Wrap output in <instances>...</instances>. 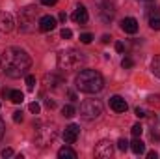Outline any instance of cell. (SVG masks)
<instances>
[{"label":"cell","instance_id":"d4e9b609","mask_svg":"<svg viewBox=\"0 0 160 159\" xmlns=\"http://www.w3.org/2000/svg\"><path fill=\"white\" fill-rule=\"evenodd\" d=\"M91 40H93V36H91L89 32H86V34H80V41H82L84 45H88V43H91Z\"/></svg>","mask_w":160,"mask_h":159},{"label":"cell","instance_id":"3957f363","mask_svg":"<svg viewBox=\"0 0 160 159\" xmlns=\"http://www.w3.org/2000/svg\"><path fill=\"white\" fill-rule=\"evenodd\" d=\"M86 62L84 54L77 51V49H67V51H62L58 54V68L62 71H75L80 69V66Z\"/></svg>","mask_w":160,"mask_h":159},{"label":"cell","instance_id":"f1b7e54d","mask_svg":"<svg viewBox=\"0 0 160 159\" xmlns=\"http://www.w3.org/2000/svg\"><path fill=\"white\" fill-rule=\"evenodd\" d=\"M147 101H149L151 105H158V103H160V96H149V97H147Z\"/></svg>","mask_w":160,"mask_h":159},{"label":"cell","instance_id":"9a60e30c","mask_svg":"<svg viewBox=\"0 0 160 159\" xmlns=\"http://www.w3.org/2000/svg\"><path fill=\"white\" fill-rule=\"evenodd\" d=\"M88 19H89L88 9H86L82 4H78V6H77V9H75V13H73V21H75V23H78V25H86V23H88Z\"/></svg>","mask_w":160,"mask_h":159},{"label":"cell","instance_id":"74e56055","mask_svg":"<svg viewBox=\"0 0 160 159\" xmlns=\"http://www.w3.org/2000/svg\"><path fill=\"white\" fill-rule=\"evenodd\" d=\"M60 21H62V23H65V21H67V13H65V11H62V13H60Z\"/></svg>","mask_w":160,"mask_h":159},{"label":"cell","instance_id":"9c48e42d","mask_svg":"<svg viewBox=\"0 0 160 159\" xmlns=\"http://www.w3.org/2000/svg\"><path fill=\"white\" fill-rule=\"evenodd\" d=\"M78 135H80V127L77 123H69V125L65 127V131H63V140H65L67 144H75L77 139H78Z\"/></svg>","mask_w":160,"mask_h":159},{"label":"cell","instance_id":"8992f818","mask_svg":"<svg viewBox=\"0 0 160 159\" xmlns=\"http://www.w3.org/2000/svg\"><path fill=\"white\" fill-rule=\"evenodd\" d=\"M36 17H38V8L28 6V8L21 9V13H19L21 30H22V32H32V30H34V25H36Z\"/></svg>","mask_w":160,"mask_h":159},{"label":"cell","instance_id":"ffe728a7","mask_svg":"<svg viewBox=\"0 0 160 159\" xmlns=\"http://www.w3.org/2000/svg\"><path fill=\"white\" fill-rule=\"evenodd\" d=\"M62 114H63L65 118H73V116L77 114V111H75V107H73V105H65V107L62 109Z\"/></svg>","mask_w":160,"mask_h":159},{"label":"cell","instance_id":"484cf974","mask_svg":"<svg viewBox=\"0 0 160 159\" xmlns=\"http://www.w3.org/2000/svg\"><path fill=\"white\" fill-rule=\"evenodd\" d=\"M118 148H119L121 152H127V150H128V142H127L125 139H119V140H118Z\"/></svg>","mask_w":160,"mask_h":159},{"label":"cell","instance_id":"4fadbf2b","mask_svg":"<svg viewBox=\"0 0 160 159\" xmlns=\"http://www.w3.org/2000/svg\"><path fill=\"white\" fill-rule=\"evenodd\" d=\"M110 107H112V111H116V112H127V109H128L127 101H125L121 96H112V97H110Z\"/></svg>","mask_w":160,"mask_h":159},{"label":"cell","instance_id":"d6986e66","mask_svg":"<svg viewBox=\"0 0 160 159\" xmlns=\"http://www.w3.org/2000/svg\"><path fill=\"white\" fill-rule=\"evenodd\" d=\"M151 71H153L157 77H160V56H155V58H153V62H151Z\"/></svg>","mask_w":160,"mask_h":159},{"label":"cell","instance_id":"603a6c76","mask_svg":"<svg viewBox=\"0 0 160 159\" xmlns=\"http://www.w3.org/2000/svg\"><path fill=\"white\" fill-rule=\"evenodd\" d=\"M28 109H30V112H34V114H39L41 105L38 103V101H34V103H30V105H28Z\"/></svg>","mask_w":160,"mask_h":159},{"label":"cell","instance_id":"8fae6325","mask_svg":"<svg viewBox=\"0 0 160 159\" xmlns=\"http://www.w3.org/2000/svg\"><path fill=\"white\" fill-rule=\"evenodd\" d=\"M121 30L127 34H136L138 32V21L134 17H125L121 21Z\"/></svg>","mask_w":160,"mask_h":159},{"label":"cell","instance_id":"2e32d148","mask_svg":"<svg viewBox=\"0 0 160 159\" xmlns=\"http://www.w3.org/2000/svg\"><path fill=\"white\" fill-rule=\"evenodd\" d=\"M4 97H8L11 103H22L24 101V94L21 90H4Z\"/></svg>","mask_w":160,"mask_h":159},{"label":"cell","instance_id":"30bf717a","mask_svg":"<svg viewBox=\"0 0 160 159\" xmlns=\"http://www.w3.org/2000/svg\"><path fill=\"white\" fill-rule=\"evenodd\" d=\"M43 84H45V88L56 90L60 84H63V79H62L60 75H56V73H47V75L43 77Z\"/></svg>","mask_w":160,"mask_h":159},{"label":"cell","instance_id":"d590c367","mask_svg":"<svg viewBox=\"0 0 160 159\" xmlns=\"http://www.w3.org/2000/svg\"><path fill=\"white\" fill-rule=\"evenodd\" d=\"M4 133H6V123H4V122L0 120V139L4 137Z\"/></svg>","mask_w":160,"mask_h":159},{"label":"cell","instance_id":"7c38bea8","mask_svg":"<svg viewBox=\"0 0 160 159\" xmlns=\"http://www.w3.org/2000/svg\"><path fill=\"white\" fill-rule=\"evenodd\" d=\"M56 28V19L52 15H43L39 19V30L41 32H52Z\"/></svg>","mask_w":160,"mask_h":159},{"label":"cell","instance_id":"1f68e13d","mask_svg":"<svg viewBox=\"0 0 160 159\" xmlns=\"http://www.w3.org/2000/svg\"><path fill=\"white\" fill-rule=\"evenodd\" d=\"M0 156H2V157H11V156H13V150H11V148H4Z\"/></svg>","mask_w":160,"mask_h":159},{"label":"cell","instance_id":"83f0119b","mask_svg":"<svg viewBox=\"0 0 160 159\" xmlns=\"http://www.w3.org/2000/svg\"><path fill=\"white\" fill-rule=\"evenodd\" d=\"M62 38H63V40H71V38H73V32H71L69 28H63V30H62Z\"/></svg>","mask_w":160,"mask_h":159},{"label":"cell","instance_id":"ba28073f","mask_svg":"<svg viewBox=\"0 0 160 159\" xmlns=\"http://www.w3.org/2000/svg\"><path fill=\"white\" fill-rule=\"evenodd\" d=\"M114 13H116V6H114V2L106 0L104 4H101V9H99V17H101L104 23L112 21V19H114Z\"/></svg>","mask_w":160,"mask_h":159},{"label":"cell","instance_id":"7402d4cb","mask_svg":"<svg viewBox=\"0 0 160 159\" xmlns=\"http://www.w3.org/2000/svg\"><path fill=\"white\" fill-rule=\"evenodd\" d=\"M149 26L153 30H160V17H151L149 19Z\"/></svg>","mask_w":160,"mask_h":159},{"label":"cell","instance_id":"5bb4252c","mask_svg":"<svg viewBox=\"0 0 160 159\" xmlns=\"http://www.w3.org/2000/svg\"><path fill=\"white\" fill-rule=\"evenodd\" d=\"M13 17L6 11H0V30L2 32H11L13 30Z\"/></svg>","mask_w":160,"mask_h":159},{"label":"cell","instance_id":"d6a6232c","mask_svg":"<svg viewBox=\"0 0 160 159\" xmlns=\"http://www.w3.org/2000/svg\"><path fill=\"white\" fill-rule=\"evenodd\" d=\"M134 112H136V116H138V118H145V116H147V112H145L143 109H140V107H138Z\"/></svg>","mask_w":160,"mask_h":159},{"label":"cell","instance_id":"f546056e","mask_svg":"<svg viewBox=\"0 0 160 159\" xmlns=\"http://www.w3.org/2000/svg\"><path fill=\"white\" fill-rule=\"evenodd\" d=\"M13 122H17V123L22 122V112H21V111H15V112H13Z\"/></svg>","mask_w":160,"mask_h":159},{"label":"cell","instance_id":"f35d334b","mask_svg":"<svg viewBox=\"0 0 160 159\" xmlns=\"http://www.w3.org/2000/svg\"><path fill=\"white\" fill-rule=\"evenodd\" d=\"M112 40V38H110V36H108V34H104V36H102V43H108V41Z\"/></svg>","mask_w":160,"mask_h":159},{"label":"cell","instance_id":"52a82bcc","mask_svg":"<svg viewBox=\"0 0 160 159\" xmlns=\"http://www.w3.org/2000/svg\"><path fill=\"white\" fill-rule=\"evenodd\" d=\"M112 154H114V144L110 142V140H101L97 146H95V156L97 157H112Z\"/></svg>","mask_w":160,"mask_h":159},{"label":"cell","instance_id":"7a4b0ae2","mask_svg":"<svg viewBox=\"0 0 160 159\" xmlns=\"http://www.w3.org/2000/svg\"><path fill=\"white\" fill-rule=\"evenodd\" d=\"M75 84L84 94H97L104 88V79L95 69H82L75 79Z\"/></svg>","mask_w":160,"mask_h":159},{"label":"cell","instance_id":"6da1fadb","mask_svg":"<svg viewBox=\"0 0 160 159\" xmlns=\"http://www.w3.org/2000/svg\"><path fill=\"white\" fill-rule=\"evenodd\" d=\"M0 64H2V71L11 77V79H19L22 77L30 66H32V58L30 54L21 49V47H8L4 52H2V58H0Z\"/></svg>","mask_w":160,"mask_h":159},{"label":"cell","instance_id":"4316f807","mask_svg":"<svg viewBox=\"0 0 160 159\" xmlns=\"http://www.w3.org/2000/svg\"><path fill=\"white\" fill-rule=\"evenodd\" d=\"M121 66H123L125 69H128V68L134 66V62H132V58H123V60H121Z\"/></svg>","mask_w":160,"mask_h":159},{"label":"cell","instance_id":"e0dca14e","mask_svg":"<svg viewBox=\"0 0 160 159\" xmlns=\"http://www.w3.org/2000/svg\"><path fill=\"white\" fill-rule=\"evenodd\" d=\"M128 148H130L134 154H138V156H140V154H143V152H145V142H143L140 137H134V140H132V142H128Z\"/></svg>","mask_w":160,"mask_h":159},{"label":"cell","instance_id":"44dd1931","mask_svg":"<svg viewBox=\"0 0 160 159\" xmlns=\"http://www.w3.org/2000/svg\"><path fill=\"white\" fill-rule=\"evenodd\" d=\"M130 133H132V137H142V133H143L142 123H134V125H132V129H130Z\"/></svg>","mask_w":160,"mask_h":159},{"label":"cell","instance_id":"e575fe53","mask_svg":"<svg viewBox=\"0 0 160 159\" xmlns=\"http://www.w3.org/2000/svg\"><path fill=\"white\" fill-rule=\"evenodd\" d=\"M56 2H58V0H41V4H43V6H54Z\"/></svg>","mask_w":160,"mask_h":159},{"label":"cell","instance_id":"4dcf8cb0","mask_svg":"<svg viewBox=\"0 0 160 159\" xmlns=\"http://www.w3.org/2000/svg\"><path fill=\"white\" fill-rule=\"evenodd\" d=\"M45 105H47V109H54V107H56V101L50 99V97H47V99H45Z\"/></svg>","mask_w":160,"mask_h":159},{"label":"cell","instance_id":"277c9868","mask_svg":"<svg viewBox=\"0 0 160 159\" xmlns=\"http://www.w3.org/2000/svg\"><path fill=\"white\" fill-rule=\"evenodd\" d=\"M36 127V142L39 146H48L56 140L58 137V127L56 123H50V122H38L34 123Z\"/></svg>","mask_w":160,"mask_h":159},{"label":"cell","instance_id":"8d00e7d4","mask_svg":"<svg viewBox=\"0 0 160 159\" xmlns=\"http://www.w3.org/2000/svg\"><path fill=\"white\" fill-rule=\"evenodd\" d=\"M147 157H149V159H157V157H158V154L153 150V152H149V154H147Z\"/></svg>","mask_w":160,"mask_h":159},{"label":"cell","instance_id":"5b68a950","mask_svg":"<svg viewBox=\"0 0 160 159\" xmlns=\"http://www.w3.org/2000/svg\"><path fill=\"white\" fill-rule=\"evenodd\" d=\"M102 114V103L99 99H88L80 105V116L84 120H95Z\"/></svg>","mask_w":160,"mask_h":159},{"label":"cell","instance_id":"cb8c5ba5","mask_svg":"<svg viewBox=\"0 0 160 159\" xmlns=\"http://www.w3.org/2000/svg\"><path fill=\"white\" fill-rule=\"evenodd\" d=\"M26 86H28V90H34V86H36V77L34 75H26Z\"/></svg>","mask_w":160,"mask_h":159},{"label":"cell","instance_id":"ac0fdd59","mask_svg":"<svg viewBox=\"0 0 160 159\" xmlns=\"http://www.w3.org/2000/svg\"><path fill=\"white\" fill-rule=\"evenodd\" d=\"M58 157L60 159H77V152L73 148H69V146H63V148L58 150Z\"/></svg>","mask_w":160,"mask_h":159},{"label":"cell","instance_id":"836d02e7","mask_svg":"<svg viewBox=\"0 0 160 159\" xmlns=\"http://www.w3.org/2000/svg\"><path fill=\"white\" fill-rule=\"evenodd\" d=\"M116 51H118V52H125V43L118 41V43H116Z\"/></svg>","mask_w":160,"mask_h":159}]
</instances>
